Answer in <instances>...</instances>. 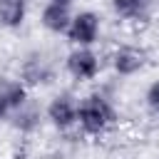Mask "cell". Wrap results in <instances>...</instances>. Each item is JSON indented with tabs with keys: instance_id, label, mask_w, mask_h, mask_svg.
Wrapping results in <instances>:
<instances>
[{
	"instance_id": "obj_12",
	"label": "cell",
	"mask_w": 159,
	"mask_h": 159,
	"mask_svg": "<svg viewBox=\"0 0 159 159\" xmlns=\"http://www.w3.org/2000/svg\"><path fill=\"white\" fill-rule=\"evenodd\" d=\"M144 104H147V109H149L152 114L159 117V80H154V82L147 87V92H144Z\"/></svg>"
},
{
	"instance_id": "obj_6",
	"label": "cell",
	"mask_w": 159,
	"mask_h": 159,
	"mask_svg": "<svg viewBox=\"0 0 159 159\" xmlns=\"http://www.w3.org/2000/svg\"><path fill=\"white\" fill-rule=\"evenodd\" d=\"M45 119L57 132H70L77 124V97L72 92H57L45 104Z\"/></svg>"
},
{
	"instance_id": "obj_7",
	"label": "cell",
	"mask_w": 159,
	"mask_h": 159,
	"mask_svg": "<svg viewBox=\"0 0 159 159\" xmlns=\"http://www.w3.org/2000/svg\"><path fill=\"white\" fill-rule=\"evenodd\" d=\"M30 99V89L17 77H0V119H7Z\"/></svg>"
},
{
	"instance_id": "obj_1",
	"label": "cell",
	"mask_w": 159,
	"mask_h": 159,
	"mask_svg": "<svg viewBox=\"0 0 159 159\" xmlns=\"http://www.w3.org/2000/svg\"><path fill=\"white\" fill-rule=\"evenodd\" d=\"M117 122H119V112L104 92L94 89V92H87L84 97L77 99V124H75V129L82 137L102 139L117 127Z\"/></svg>"
},
{
	"instance_id": "obj_2",
	"label": "cell",
	"mask_w": 159,
	"mask_h": 159,
	"mask_svg": "<svg viewBox=\"0 0 159 159\" xmlns=\"http://www.w3.org/2000/svg\"><path fill=\"white\" fill-rule=\"evenodd\" d=\"M107 67L117 75V77H137L149 67V52L144 45L137 42H119L109 50L107 55Z\"/></svg>"
},
{
	"instance_id": "obj_10",
	"label": "cell",
	"mask_w": 159,
	"mask_h": 159,
	"mask_svg": "<svg viewBox=\"0 0 159 159\" xmlns=\"http://www.w3.org/2000/svg\"><path fill=\"white\" fill-rule=\"evenodd\" d=\"M109 12L124 25H144L152 0H107Z\"/></svg>"
},
{
	"instance_id": "obj_14",
	"label": "cell",
	"mask_w": 159,
	"mask_h": 159,
	"mask_svg": "<svg viewBox=\"0 0 159 159\" xmlns=\"http://www.w3.org/2000/svg\"><path fill=\"white\" fill-rule=\"evenodd\" d=\"M47 2H57V5H70V7H72L75 0H47Z\"/></svg>"
},
{
	"instance_id": "obj_4",
	"label": "cell",
	"mask_w": 159,
	"mask_h": 159,
	"mask_svg": "<svg viewBox=\"0 0 159 159\" xmlns=\"http://www.w3.org/2000/svg\"><path fill=\"white\" fill-rule=\"evenodd\" d=\"M15 77H17L30 92L45 89V87H50V84L55 82V62H52L45 52L35 50V52H30V55H25V57L20 60Z\"/></svg>"
},
{
	"instance_id": "obj_11",
	"label": "cell",
	"mask_w": 159,
	"mask_h": 159,
	"mask_svg": "<svg viewBox=\"0 0 159 159\" xmlns=\"http://www.w3.org/2000/svg\"><path fill=\"white\" fill-rule=\"evenodd\" d=\"M30 0H0V27L2 30H20L27 20Z\"/></svg>"
},
{
	"instance_id": "obj_3",
	"label": "cell",
	"mask_w": 159,
	"mask_h": 159,
	"mask_svg": "<svg viewBox=\"0 0 159 159\" xmlns=\"http://www.w3.org/2000/svg\"><path fill=\"white\" fill-rule=\"evenodd\" d=\"M104 57L94 47H72L65 55V72L75 84L94 82L104 70Z\"/></svg>"
},
{
	"instance_id": "obj_13",
	"label": "cell",
	"mask_w": 159,
	"mask_h": 159,
	"mask_svg": "<svg viewBox=\"0 0 159 159\" xmlns=\"http://www.w3.org/2000/svg\"><path fill=\"white\" fill-rule=\"evenodd\" d=\"M147 22L159 25V0H152V2H149V10H147Z\"/></svg>"
},
{
	"instance_id": "obj_5",
	"label": "cell",
	"mask_w": 159,
	"mask_h": 159,
	"mask_svg": "<svg viewBox=\"0 0 159 159\" xmlns=\"http://www.w3.org/2000/svg\"><path fill=\"white\" fill-rule=\"evenodd\" d=\"M65 37L72 47H94L102 37V15L89 7L72 12V20H70Z\"/></svg>"
},
{
	"instance_id": "obj_9",
	"label": "cell",
	"mask_w": 159,
	"mask_h": 159,
	"mask_svg": "<svg viewBox=\"0 0 159 159\" xmlns=\"http://www.w3.org/2000/svg\"><path fill=\"white\" fill-rule=\"evenodd\" d=\"M72 20V7L70 5H57V2H45L40 10V27L50 35H65Z\"/></svg>"
},
{
	"instance_id": "obj_8",
	"label": "cell",
	"mask_w": 159,
	"mask_h": 159,
	"mask_svg": "<svg viewBox=\"0 0 159 159\" xmlns=\"http://www.w3.org/2000/svg\"><path fill=\"white\" fill-rule=\"evenodd\" d=\"M42 119H45V112L32 102V99H27L20 109H15L10 117H7V122H10V127L17 132V134H22V137H30V134H35L37 129H40V124H42Z\"/></svg>"
}]
</instances>
